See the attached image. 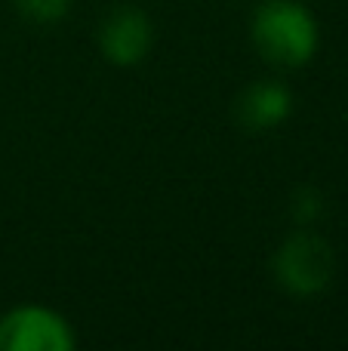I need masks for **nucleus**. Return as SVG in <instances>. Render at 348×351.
Instances as JSON below:
<instances>
[{
	"mask_svg": "<svg viewBox=\"0 0 348 351\" xmlns=\"http://www.w3.org/2000/svg\"><path fill=\"white\" fill-rule=\"evenodd\" d=\"M12 3H16V10L22 12L25 19L47 25V22H59L68 12L71 0H12Z\"/></svg>",
	"mask_w": 348,
	"mask_h": 351,
	"instance_id": "6",
	"label": "nucleus"
},
{
	"mask_svg": "<svg viewBox=\"0 0 348 351\" xmlns=\"http://www.w3.org/2000/svg\"><path fill=\"white\" fill-rule=\"evenodd\" d=\"M321 213H324V197L314 188H299L293 197V216L299 222H314Z\"/></svg>",
	"mask_w": 348,
	"mask_h": 351,
	"instance_id": "7",
	"label": "nucleus"
},
{
	"mask_svg": "<svg viewBox=\"0 0 348 351\" xmlns=\"http://www.w3.org/2000/svg\"><path fill=\"white\" fill-rule=\"evenodd\" d=\"M71 327L55 311L25 305L0 321V351H71Z\"/></svg>",
	"mask_w": 348,
	"mask_h": 351,
	"instance_id": "3",
	"label": "nucleus"
},
{
	"mask_svg": "<svg viewBox=\"0 0 348 351\" xmlns=\"http://www.w3.org/2000/svg\"><path fill=\"white\" fill-rule=\"evenodd\" d=\"M290 111H293V96H290L287 86L275 84V80H259V84L247 86L234 102L238 123L244 130H253V133H265V130L284 123Z\"/></svg>",
	"mask_w": 348,
	"mask_h": 351,
	"instance_id": "5",
	"label": "nucleus"
},
{
	"mask_svg": "<svg viewBox=\"0 0 348 351\" xmlns=\"http://www.w3.org/2000/svg\"><path fill=\"white\" fill-rule=\"evenodd\" d=\"M253 43L271 65L299 68L318 49V22L306 6L271 0L253 19Z\"/></svg>",
	"mask_w": 348,
	"mask_h": 351,
	"instance_id": "1",
	"label": "nucleus"
},
{
	"mask_svg": "<svg viewBox=\"0 0 348 351\" xmlns=\"http://www.w3.org/2000/svg\"><path fill=\"white\" fill-rule=\"evenodd\" d=\"M99 47L111 65H136L151 49V22L136 6H117L99 28Z\"/></svg>",
	"mask_w": 348,
	"mask_h": 351,
	"instance_id": "4",
	"label": "nucleus"
},
{
	"mask_svg": "<svg viewBox=\"0 0 348 351\" xmlns=\"http://www.w3.org/2000/svg\"><path fill=\"white\" fill-rule=\"evenodd\" d=\"M333 250L324 237L312 231L287 237L275 253V278L293 296H314L333 278Z\"/></svg>",
	"mask_w": 348,
	"mask_h": 351,
	"instance_id": "2",
	"label": "nucleus"
}]
</instances>
